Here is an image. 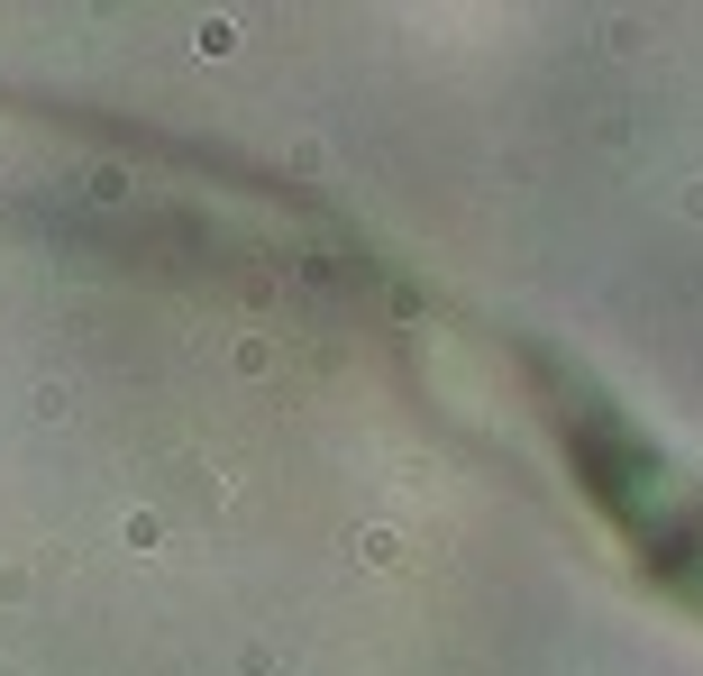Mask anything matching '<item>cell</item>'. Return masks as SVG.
Returning <instances> with one entry per match:
<instances>
[{
    "label": "cell",
    "mask_w": 703,
    "mask_h": 676,
    "mask_svg": "<svg viewBox=\"0 0 703 676\" xmlns=\"http://www.w3.org/2000/svg\"><path fill=\"white\" fill-rule=\"evenodd\" d=\"M192 46H201V56H229V46H238V28H229V19H192Z\"/></svg>",
    "instance_id": "cell-2"
},
{
    "label": "cell",
    "mask_w": 703,
    "mask_h": 676,
    "mask_svg": "<svg viewBox=\"0 0 703 676\" xmlns=\"http://www.w3.org/2000/svg\"><path fill=\"white\" fill-rule=\"evenodd\" d=\"M356 558L366 567H402V539L394 531H356Z\"/></svg>",
    "instance_id": "cell-1"
}]
</instances>
